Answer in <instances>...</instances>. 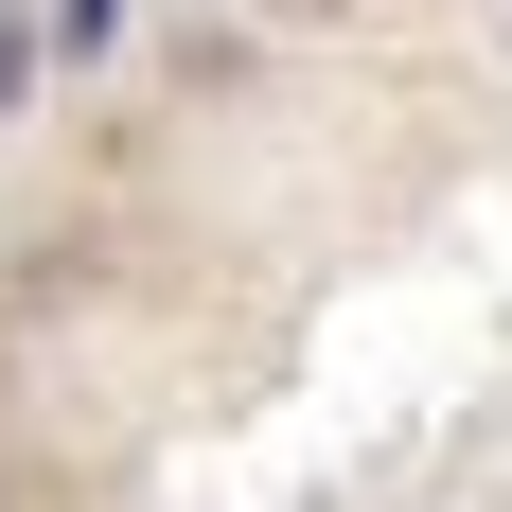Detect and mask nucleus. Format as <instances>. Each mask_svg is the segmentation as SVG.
<instances>
[{"label": "nucleus", "mask_w": 512, "mask_h": 512, "mask_svg": "<svg viewBox=\"0 0 512 512\" xmlns=\"http://www.w3.org/2000/svg\"><path fill=\"white\" fill-rule=\"evenodd\" d=\"M36 89V0H0V106Z\"/></svg>", "instance_id": "f257e3e1"}, {"label": "nucleus", "mask_w": 512, "mask_h": 512, "mask_svg": "<svg viewBox=\"0 0 512 512\" xmlns=\"http://www.w3.org/2000/svg\"><path fill=\"white\" fill-rule=\"evenodd\" d=\"M265 18H336V0H265Z\"/></svg>", "instance_id": "f03ea898"}]
</instances>
